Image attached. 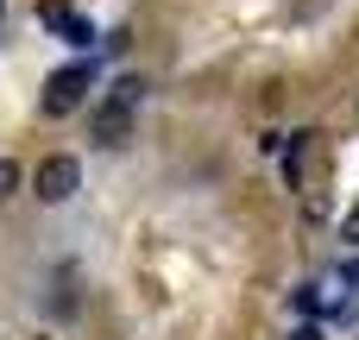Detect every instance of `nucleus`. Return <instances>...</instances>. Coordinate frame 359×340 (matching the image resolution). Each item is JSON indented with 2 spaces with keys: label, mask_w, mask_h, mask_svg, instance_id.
I'll use <instances>...</instances> for the list:
<instances>
[{
  "label": "nucleus",
  "mask_w": 359,
  "mask_h": 340,
  "mask_svg": "<svg viewBox=\"0 0 359 340\" xmlns=\"http://www.w3.org/2000/svg\"><path fill=\"white\" fill-rule=\"evenodd\" d=\"M133 107H139V82L126 76V82H114V95L88 114V139H95V145H107V151H114V145H126V139H133Z\"/></svg>",
  "instance_id": "obj_1"
},
{
  "label": "nucleus",
  "mask_w": 359,
  "mask_h": 340,
  "mask_svg": "<svg viewBox=\"0 0 359 340\" xmlns=\"http://www.w3.org/2000/svg\"><path fill=\"white\" fill-rule=\"evenodd\" d=\"M88 88H95V63H63V69L44 82V114H50V120L76 114V107L88 101Z\"/></svg>",
  "instance_id": "obj_2"
},
{
  "label": "nucleus",
  "mask_w": 359,
  "mask_h": 340,
  "mask_svg": "<svg viewBox=\"0 0 359 340\" xmlns=\"http://www.w3.org/2000/svg\"><path fill=\"white\" fill-rule=\"evenodd\" d=\"M76 183H82V164H76V158H44V164H38V177H32L38 202H69V196H76Z\"/></svg>",
  "instance_id": "obj_3"
},
{
  "label": "nucleus",
  "mask_w": 359,
  "mask_h": 340,
  "mask_svg": "<svg viewBox=\"0 0 359 340\" xmlns=\"http://www.w3.org/2000/svg\"><path fill=\"white\" fill-rule=\"evenodd\" d=\"M57 32H63V44H88V38H95V25H88V19H76V13H69Z\"/></svg>",
  "instance_id": "obj_4"
},
{
  "label": "nucleus",
  "mask_w": 359,
  "mask_h": 340,
  "mask_svg": "<svg viewBox=\"0 0 359 340\" xmlns=\"http://www.w3.org/2000/svg\"><path fill=\"white\" fill-rule=\"evenodd\" d=\"M13 189H19V164L0 158V202H13Z\"/></svg>",
  "instance_id": "obj_5"
},
{
  "label": "nucleus",
  "mask_w": 359,
  "mask_h": 340,
  "mask_svg": "<svg viewBox=\"0 0 359 340\" xmlns=\"http://www.w3.org/2000/svg\"><path fill=\"white\" fill-rule=\"evenodd\" d=\"M38 19H44V25H63V19H69V6H63V0H44V6H38Z\"/></svg>",
  "instance_id": "obj_6"
},
{
  "label": "nucleus",
  "mask_w": 359,
  "mask_h": 340,
  "mask_svg": "<svg viewBox=\"0 0 359 340\" xmlns=\"http://www.w3.org/2000/svg\"><path fill=\"white\" fill-rule=\"evenodd\" d=\"M341 240H359V208L347 215V221H341Z\"/></svg>",
  "instance_id": "obj_7"
},
{
  "label": "nucleus",
  "mask_w": 359,
  "mask_h": 340,
  "mask_svg": "<svg viewBox=\"0 0 359 340\" xmlns=\"http://www.w3.org/2000/svg\"><path fill=\"white\" fill-rule=\"evenodd\" d=\"M290 340H322V334H316V328H297V334H290Z\"/></svg>",
  "instance_id": "obj_8"
},
{
  "label": "nucleus",
  "mask_w": 359,
  "mask_h": 340,
  "mask_svg": "<svg viewBox=\"0 0 359 340\" xmlns=\"http://www.w3.org/2000/svg\"><path fill=\"white\" fill-rule=\"evenodd\" d=\"M347 284H353V290H359V265H347Z\"/></svg>",
  "instance_id": "obj_9"
}]
</instances>
